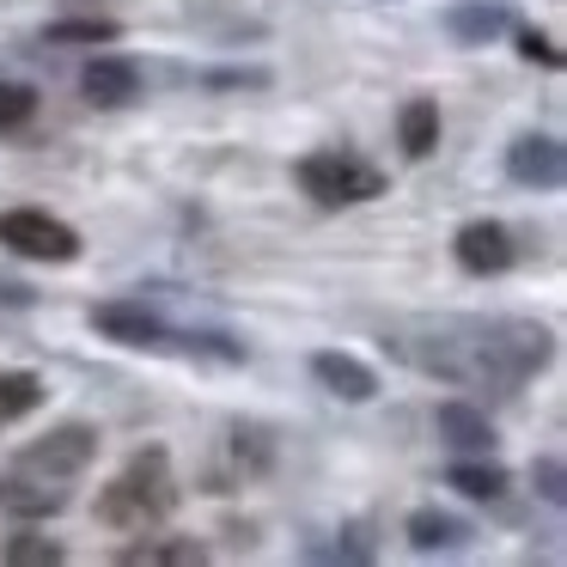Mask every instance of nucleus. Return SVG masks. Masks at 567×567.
I'll return each instance as SVG.
<instances>
[{"label": "nucleus", "mask_w": 567, "mask_h": 567, "mask_svg": "<svg viewBox=\"0 0 567 567\" xmlns=\"http://www.w3.org/2000/svg\"><path fill=\"white\" fill-rule=\"evenodd\" d=\"M433 433H440V445H452L457 457H488L494 445H501L494 421L482 415L476 403H464V396H445V403L433 409Z\"/></svg>", "instance_id": "9d476101"}, {"label": "nucleus", "mask_w": 567, "mask_h": 567, "mask_svg": "<svg viewBox=\"0 0 567 567\" xmlns=\"http://www.w3.org/2000/svg\"><path fill=\"white\" fill-rule=\"evenodd\" d=\"M530 482H537L543 506H561V501H567V470H561V457H555V452L530 464Z\"/></svg>", "instance_id": "5701e85b"}, {"label": "nucleus", "mask_w": 567, "mask_h": 567, "mask_svg": "<svg viewBox=\"0 0 567 567\" xmlns=\"http://www.w3.org/2000/svg\"><path fill=\"white\" fill-rule=\"evenodd\" d=\"M403 537L415 543L421 555H440V549H464V543L476 537V525L457 518V513H440V506H415L409 525H403Z\"/></svg>", "instance_id": "ddd939ff"}, {"label": "nucleus", "mask_w": 567, "mask_h": 567, "mask_svg": "<svg viewBox=\"0 0 567 567\" xmlns=\"http://www.w3.org/2000/svg\"><path fill=\"white\" fill-rule=\"evenodd\" d=\"M0 250H13L25 262H74L80 257V233L68 220L43 208H7L0 214Z\"/></svg>", "instance_id": "39448f33"}, {"label": "nucleus", "mask_w": 567, "mask_h": 567, "mask_svg": "<svg viewBox=\"0 0 567 567\" xmlns=\"http://www.w3.org/2000/svg\"><path fill=\"white\" fill-rule=\"evenodd\" d=\"M445 482H452L464 501H501V494L513 488L506 464H494V457H457V464L445 470Z\"/></svg>", "instance_id": "2eb2a0df"}, {"label": "nucleus", "mask_w": 567, "mask_h": 567, "mask_svg": "<svg viewBox=\"0 0 567 567\" xmlns=\"http://www.w3.org/2000/svg\"><path fill=\"white\" fill-rule=\"evenodd\" d=\"M440 25L457 50H488L494 38L513 31V7H506V0H452L440 13Z\"/></svg>", "instance_id": "1a4fd4ad"}, {"label": "nucleus", "mask_w": 567, "mask_h": 567, "mask_svg": "<svg viewBox=\"0 0 567 567\" xmlns=\"http://www.w3.org/2000/svg\"><path fill=\"white\" fill-rule=\"evenodd\" d=\"M68 7H86V0H68Z\"/></svg>", "instance_id": "a878e982"}, {"label": "nucleus", "mask_w": 567, "mask_h": 567, "mask_svg": "<svg viewBox=\"0 0 567 567\" xmlns=\"http://www.w3.org/2000/svg\"><path fill=\"white\" fill-rule=\"evenodd\" d=\"M506 177L518 189H561L567 184V147L555 135H518L506 147Z\"/></svg>", "instance_id": "6e6552de"}, {"label": "nucleus", "mask_w": 567, "mask_h": 567, "mask_svg": "<svg viewBox=\"0 0 567 567\" xmlns=\"http://www.w3.org/2000/svg\"><path fill=\"white\" fill-rule=\"evenodd\" d=\"M31 116H38V86H25V80H0V135L25 128Z\"/></svg>", "instance_id": "412c9836"}, {"label": "nucleus", "mask_w": 567, "mask_h": 567, "mask_svg": "<svg viewBox=\"0 0 567 567\" xmlns=\"http://www.w3.org/2000/svg\"><path fill=\"white\" fill-rule=\"evenodd\" d=\"M116 38H123L116 19H55V25L43 31L50 50H99V43H116Z\"/></svg>", "instance_id": "a211bd4d"}, {"label": "nucleus", "mask_w": 567, "mask_h": 567, "mask_svg": "<svg viewBox=\"0 0 567 567\" xmlns=\"http://www.w3.org/2000/svg\"><path fill=\"white\" fill-rule=\"evenodd\" d=\"M452 257H457V269H464V275H506V269H513V257H518L513 226L464 220V226H457V238H452Z\"/></svg>", "instance_id": "0eeeda50"}, {"label": "nucleus", "mask_w": 567, "mask_h": 567, "mask_svg": "<svg viewBox=\"0 0 567 567\" xmlns=\"http://www.w3.org/2000/svg\"><path fill=\"white\" fill-rule=\"evenodd\" d=\"M518 55L537 68H561V50H555V38H543V31H518Z\"/></svg>", "instance_id": "393cba45"}, {"label": "nucleus", "mask_w": 567, "mask_h": 567, "mask_svg": "<svg viewBox=\"0 0 567 567\" xmlns=\"http://www.w3.org/2000/svg\"><path fill=\"white\" fill-rule=\"evenodd\" d=\"M68 501H74L68 482H43V476H31V470H13V464L0 470V513H7V518L38 525V518L68 513Z\"/></svg>", "instance_id": "423d86ee"}, {"label": "nucleus", "mask_w": 567, "mask_h": 567, "mask_svg": "<svg viewBox=\"0 0 567 567\" xmlns=\"http://www.w3.org/2000/svg\"><path fill=\"white\" fill-rule=\"evenodd\" d=\"M293 177L318 208H360V202H379L384 189H391V177H384L379 165L360 159V153H348V147L306 153V159L293 165Z\"/></svg>", "instance_id": "7ed1b4c3"}, {"label": "nucleus", "mask_w": 567, "mask_h": 567, "mask_svg": "<svg viewBox=\"0 0 567 567\" xmlns=\"http://www.w3.org/2000/svg\"><path fill=\"white\" fill-rule=\"evenodd\" d=\"M62 555L68 549L55 537H43V530H19V537L0 543V561H7V567H55Z\"/></svg>", "instance_id": "6ab92c4d"}, {"label": "nucleus", "mask_w": 567, "mask_h": 567, "mask_svg": "<svg viewBox=\"0 0 567 567\" xmlns=\"http://www.w3.org/2000/svg\"><path fill=\"white\" fill-rule=\"evenodd\" d=\"M311 379H318L330 396H342V403H372V396H379V372H372L367 360L342 354V348L311 354Z\"/></svg>", "instance_id": "f8f14e48"}, {"label": "nucleus", "mask_w": 567, "mask_h": 567, "mask_svg": "<svg viewBox=\"0 0 567 567\" xmlns=\"http://www.w3.org/2000/svg\"><path fill=\"white\" fill-rule=\"evenodd\" d=\"M38 287L25 281V275H13V269H0V311H31L38 306Z\"/></svg>", "instance_id": "b1692460"}, {"label": "nucleus", "mask_w": 567, "mask_h": 567, "mask_svg": "<svg viewBox=\"0 0 567 567\" xmlns=\"http://www.w3.org/2000/svg\"><path fill=\"white\" fill-rule=\"evenodd\" d=\"M172 513H177V470L165 445H141L99 488V525H111V530H153Z\"/></svg>", "instance_id": "f03ea898"}, {"label": "nucleus", "mask_w": 567, "mask_h": 567, "mask_svg": "<svg viewBox=\"0 0 567 567\" xmlns=\"http://www.w3.org/2000/svg\"><path fill=\"white\" fill-rule=\"evenodd\" d=\"M196 561H208V543H196V537H159V543L116 549V567H196Z\"/></svg>", "instance_id": "4468645a"}, {"label": "nucleus", "mask_w": 567, "mask_h": 567, "mask_svg": "<svg viewBox=\"0 0 567 567\" xmlns=\"http://www.w3.org/2000/svg\"><path fill=\"white\" fill-rule=\"evenodd\" d=\"M43 396H50V384L31 367H0V427H13L31 409H43Z\"/></svg>", "instance_id": "dca6fc26"}, {"label": "nucleus", "mask_w": 567, "mask_h": 567, "mask_svg": "<svg viewBox=\"0 0 567 567\" xmlns=\"http://www.w3.org/2000/svg\"><path fill=\"white\" fill-rule=\"evenodd\" d=\"M92 457H99V427L62 421V427H50L43 440H31L25 452L13 457V470H31V476H43V482H74L92 470Z\"/></svg>", "instance_id": "20e7f679"}, {"label": "nucleus", "mask_w": 567, "mask_h": 567, "mask_svg": "<svg viewBox=\"0 0 567 567\" xmlns=\"http://www.w3.org/2000/svg\"><path fill=\"white\" fill-rule=\"evenodd\" d=\"M202 86H208V92H269L275 74H269V68H208Z\"/></svg>", "instance_id": "4be33fe9"}, {"label": "nucleus", "mask_w": 567, "mask_h": 567, "mask_svg": "<svg viewBox=\"0 0 567 567\" xmlns=\"http://www.w3.org/2000/svg\"><path fill=\"white\" fill-rule=\"evenodd\" d=\"M141 62H128V55H92L86 68H80V92H86L92 104H104V111H116V104H135L141 99Z\"/></svg>", "instance_id": "9b49d317"}, {"label": "nucleus", "mask_w": 567, "mask_h": 567, "mask_svg": "<svg viewBox=\"0 0 567 567\" xmlns=\"http://www.w3.org/2000/svg\"><path fill=\"white\" fill-rule=\"evenodd\" d=\"M396 360H409L427 379H445L457 391H525L555 360V336L537 318H482V311H445V318H415L396 336H384Z\"/></svg>", "instance_id": "f257e3e1"}, {"label": "nucleus", "mask_w": 567, "mask_h": 567, "mask_svg": "<svg viewBox=\"0 0 567 567\" xmlns=\"http://www.w3.org/2000/svg\"><path fill=\"white\" fill-rule=\"evenodd\" d=\"M396 141H403L409 159H427V153L440 147V104H433V99H409L403 111H396Z\"/></svg>", "instance_id": "f3484780"}, {"label": "nucleus", "mask_w": 567, "mask_h": 567, "mask_svg": "<svg viewBox=\"0 0 567 567\" xmlns=\"http://www.w3.org/2000/svg\"><path fill=\"white\" fill-rule=\"evenodd\" d=\"M299 555H306V561H354V567H367L372 561V537L354 525V530H342V543L306 537V549H299Z\"/></svg>", "instance_id": "aec40b11"}]
</instances>
